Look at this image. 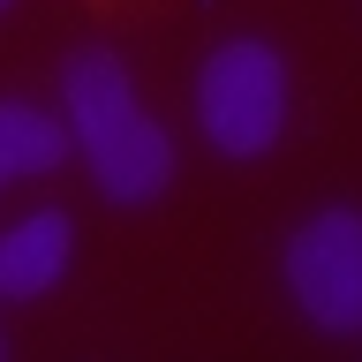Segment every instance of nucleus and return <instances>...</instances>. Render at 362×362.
Returning <instances> with one entry per match:
<instances>
[{
    "mask_svg": "<svg viewBox=\"0 0 362 362\" xmlns=\"http://www.w3.org/2000/svg\"><path fill=\"white\" fill-rule=\"evenodd\" d=\"M61 106H68V136H76L90 181L113 204H151L174 181V144H166V129L151 121V106L129 83V68L106 45H83L61 68Z\"/></svg>",
    "mask_w": 362,
    "mask_h": 362,
    "instance_id": "nucleus-1",
    "label": "nucleus"
},
{
    "mask_svg": "<svg viewBox=\"0 0 362 362\" xmlns=\"http://www.w3.org/2000/svg\"><path fill=\"white\" fill-rule=\"evenodd\" d=\"M197 121L211 136V151L264 158L287 129V61L264 38H226L197 76Z\"/></svg>",
    "mask_w": 362,
    "mask_h": 362,
    "instance_id": "nucleus-2",
    "label": "nucleus"
},
{
    "mask_svg": "<svg viewBox=\"0 0 362 362\" xmlns=\"http://www.w3.org/2000/svg\"><path fill=\"white\" fill-rule=\"evenodd\" d=\"M287 294L317 332H362V211L325 204L287 242Z\"/></svg>",
    "mask_w": 362,
    "mask_h": 362,
    "instance_id": "nucleus-3",
    "label": "nucleus"
},
{
    "mask_svg": "<svg viewBox=\"0 0 362 362\" xmlns=\"http://www.w3.org/2000/svg\"><path fill=\"white\" fill-rule=\"evenodd\" d=\"M68 257H76V226L68 211H30L0 234V302H38L45 287H61Z\"/></svg>",
    "mask_w": 362,
    "mask_h": 362,
    "instance_id": "nucleus-4",
    "label": "nucleus"
},
{
    "mask_svg": "<svg viewBox=\"0 0 362 362\" xmlns=\"http://www.w3.org/2000/svg\"><path fill=\"white\" fill-rule=\"evenodd\" d=\"M0 158H8V174H53L68 158V129L53 113H38L30 98H0Z\"/></svg>",
    "mask_w": 362,
    "mask_h": 362,
    "instance_id": "nucleus-5",
    "label": "nucleus"
},
{
    "mask_svg": "<svg viewBox=\"0 0 362 362\" xmlns=\"http://www.w3.org/2000/svg\"><path fill=\"white\" fill-rule=\"evenodd\" d=\"M8 181H16V174H8V158H0V189H8Z\"/></svg>",
    "mask_w": 362,
    "mask_h": 362,
    "instance_id": "nucleus-6",
    "label": "nucleus"
},
{
    "mask_svg": "<svg viewBox=\"0 0 362 362\" xmlns=\"http://www.w3.org/2000/svg\"><path fill=\"white\" fill-rule=\"evenodd\" d=\"M0 355H8V339H0Z\"/></svg>",
    "mask_w": 362,
    "mask_h": 362,
    "instance_id": "nucleus-7",
    "label": "nucleus"
},
{
    "mask_svg": "<svg viewBox=\"0 0 362 362\" xmlns=\"http://www.w3.org/2000/svg\"><path fill=\"white\" fill-rule=\"evenodd\" d=\"M0 16H8V0H0Z\"/></svg>",
    "mask_w": 362,
    "mask_h": 362,
    "instance_id": "nucleus-8",
    "label": "nucleus"
}]
</instances>
